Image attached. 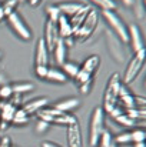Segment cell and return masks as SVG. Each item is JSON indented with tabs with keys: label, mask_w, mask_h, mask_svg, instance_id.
<instances>
[{
	"label": "cell",
	"mask_w": 146,
	"mask_h": 147,
	"mask_svg": "<svg viewBox=\"0 0 146 147\" xmlns=\"http://www.w3.org/2000/svg\"><path fill=\"white\" fill-rule=\"evenodd\" d=\"M120 86H122L120 76L117 73H112L107 83H106L105 93H103V107L102 109L105 110V113H110L117 106Z\"/></svg>",
	"instance_id": "cell-1"
},
{
	"label": "cell",
	"mask_w": 146,
	"mask_h": 147,
	"mask_svg": "<svg viewBox=\"0 0 146 147\" xmlns=\"http://www.w3.org/2000/svg\"><path fill=\"white\" fill-rule=\"evenodd\" d=\"M40 120H45L49 124H59V126H70L77 123V119L70 113H63L54 107H45L37 113Z\"/></svg>",
	"instance_id": "cell-2"
},
{
	"label": "cell",
	"mask_w": 146,
	"mask_h": 147,
	"mask_svg": "<svg viewBox=\"0 0 146 147\" xmlns=\"http://www.w3.org/2000/svg\"><path fill=\"white\" fill-rule=\"evenodd\" d=\"M145 61H146V47L135 51V54L130 59V61H129V64H128V67L125 70V74H123V82L126 84H130V83H133L136 80V77L139 76Z\"/></svg>",
	"instance_id": "cell-3"
},
{
	"label": "cell",
	"mask_w": 146,
	"mask_h": 147,
	"mask_svg": "<svg viewBox=\"0 0 146 147\" xmlns=\"http://www.w3.org/2000/svg\"><path fill=\"white\" fill-rule=\"evenodd\" d=\"M103 130H105V110L102 107H96L92 111V119H90V134H89L90 147H96L99 144V139Z\"/></svg>",
	"instance_id": "cell-4"
},
{
	"label": "cell",
	"mask_w": 146,
	"mask_h": 147,
	"mask_svg": "<svg viewBox=\"0 0 146 147\" xmlns=\"http://www.w3.org/2000/svg\"><path fill=\"white\" fill-rule=\"evenodd\" d=\"M97 23H99V13H97L95 9H90V11H89V14L86 16L83 24L75 32L73 37H75L76 40H79V42L88 40V39L93 34L95 29L97 27Z\"/></svg>",
	"instance_id": "cell-5"
},
{
	"label": "cell",
	"mask_w": 146,
	"mask_h": 147,
	"mask_svg": "<svg viewBox=\"0 0 146 147\" xmlns=\"http://www.w3.org/2000/svg\"><path fill=\"white\" fill-rule=\"evenodd\" d=\"M103 19L107 22V24L112 27V30L116 33V36L123 42L128 43L129 42V33H128V27L126 24L122 22V19L116 14V11H103Z\"/></svg>",
	"instance_id": "cell-6"
},
{
	"label": "cell",
	"mask_w": 146,
	"mask_h": 147,
	"mask_svg": "<svg viewBox=\"0 0 146 147\" xmlns=\"http://www.w3.org/2000/svg\"><path fill=\"white\" fill-rule=\"evenodd\" d=\"M7 23L12 27V30L23 40H30L32 39V32L27 27V24L23 22V19L20 17V14L17 11H13L12 14L7 16Z\"/></svg>",
	"instance_id": "cell-7"
},
{
	"label": "cell",
	"mask_w": 146,
	"mask_h": 147,
	"mask_svg": "<svg viewBox=\"0 0 146 147\" xmlns=\"http://www.w3.org/2000/svg\"><path fill=\"white\" fill-rule=\"evenodd\" d=\"M59 30H57V23L54 22H50V20H46L45 23V36H43V40L46 43V47H48L49 53L53 51L57 40H59Z\"/></svg>",
	"instance_id": "cell-8"
},
{
	"label": "cell",
	"mask_w": 146,
	"mask_h": 147,
	"mask_svg": "<svg viewBox=\"0 0 146 147\" xmlns=\"http://www.w3.org/2000/svg\"><path fill=\"white\" fill-rule=\"evenodd\" d=\"M67 147H83V137L79 123L67 126Z\"/></svg>",
	"instance_id": "cell-9"
},
{
	"label": "cell",
	"mask_w": 146,
	"mask_h": 147,
	"mask_svg": "<svg viewBox=\"0 0 146 147\" xmlns=\"http://www.w3.org/2000/svg\"><path fill=\"white\" fill-rule=\"evenodd\" d=\"M49 98L48 97H37L33 98V100H29L27 103H24L22 106V110L27 114V116H32V114H37L42 109H45L48 106Z\"/></svg>",
	"instance_id": "cell-10"
},
{
	"label": "cell",
	"mask_w": 146,
	"mask_h": 147,
	"mask_svg": "<svg viewBox=\"0 0 146 147\" xmlns=\"http://www.w3.org/2000/svg\"><path fill=\"white\" fill-rule=\"evenodd\" d=\"M49 64V50L43 39L37 42L36 54H35V67H48Z\"/></svg>",
	"instance_id": "cell-11"
},
{
	"label": "cell",
	"mask_w": 146,
	"mask_h": 147,
	"mask_svg": "<svg viewBox=\"0 0 146 147\" xmlns=\"http://www.w3.org/2000/svg\"><path fill=\"white\" fill-rule=\"evenodd\" d=\"M128 33H129V40L133 46V50L138 51V50L143 49L145 45H143V37H142V33H141V29L136 26V24H130L129 29H128Z\"/></svg>",
	"instance_id": "cell-12"
},
{
	"label": "cell",
	"mask_w": 146,
	"mask_h": 147,
	"mask_svg": "<svg viewBox=\"0 0 146 147\" xmlns=\"http://www.w3.org/2000/svg\"><path fill=\"white\" fill-rule=\"evenodd\" d=\"M90 6H88V4H83V7L79 10V11H76L73 16H70V19H69V22H70V26H72V29H73V32H76L82 24H83V22H85V19H86V16L89 14V11H90Z\"/></svg>",
	"instance_id": "cell-13"
},
{
	"label": "cell",
	"mask_w": 146,
	"mask_h": 147,
	"mask_svg": "<svg viewBox=\"0 0 146 147\" xmlns=\"http://www.w3.org/2000/svg\"><path fill=\"white\" fill-rule=\"evenodd\" d=\"M57 30H59V37L60 39H69V37H73V34H75V32L70 26L69 17H66L63 14L57 20Z\"/></svg>",
	"instance_id": "cell-14"
},
{
	"label": "cell",
	"mask_w": 146,
	"mask_h": 147,
	"mask_svg": "<svg viewBox=\"0 0 146 147\" xmlns=\"http://www.w3.org/2000/svg\"><path fill=\"white\" fill-rule=\"evenodd\" d=\"M117 101H120V103L123 104V107H126L128 110L136 109L135 96L129 92V89H128L125 84H122V86H120V90H119V100H117Z\"/></svg>",
	"instance_id": "cell-15"
},
{
	"label": "cell",
	"mask_w": 146,
	"mask_h": 147,
	"mask_svg": "<svg viewBox=\"0 0 146 147\" xmlns=\"http://www.w3.org/2000/svg\"><path fill=\"white\" fill-rule=\"evenodd\" d=\"M16 110H17L16 106H14L13 103H10V101H3V103H0V117H1V121L12 123Z\"/></svg>",
	"instance_id": "cell-16"
},
{
	"label": "cell",
	"mask_w": 146,
	"mask_h": 147,
	"mask_svg": "<svg viewBox=\"0 0 146 147\" xmlns=\"http://www.w3.org/2000/svg\"><path fill=\"white\" fill-rule=\"evenodd\" d=\"M57 7H59V10H60V13H62L63 16L70 17V16H73L76 11H79V10L83 7V4L79 3V1H63V3H59Z\"/></svg>",
	"instance_id": "cell-17"
},
{
	"label": "cell",
	"mask_w": 146,
	"mask_h": 147,
	"mask_svg": "<svg viewBox=\"0 0 146 147\" xmlns=\"http://www.w3.org/2000/svg\"><path fill=\"white\" fill-rule=\"evenodd\" d=\"M79 104H80L79 98L69 97V98H65V100H60L59 103H56L54 104V109H57V110H60L63 113H69V111L75 110L76 107H79Z\"/></svg>",
	"instance_id": "cell-18"
},
{
	"label": "cell",
	"mask_w": 146,
	"mask_h": 147,
	"mask_svg": "<svg viewBox=\"0 0 146 147\" xmlns=\"http://www.w3.org/2000/svg\"><path fill=\"white\" fill-rule=\"evenodd\" d=\"M66 49H67V46H66L65 40L63 39H59L57 43H56V46H54V49H53L56 61L59 63V66H62L66 61Z\"/></svg>",
	"instance_id": "cell-19"
},
{
	"label": "cell",
	"mask_w": 146,
	"mask_h": 147,
	"mask_svg": "<svg viewBox=\"0 0 146 147\" xmlns=\"http://www.w3.org/2000/svg\"><path fill=\"white\" fill-rule=\"evenodd\" d=\"M46 79L50 80V82H54V83H65L67 80V76L63 73V70H59V69H54V67H49Z\"/></svg>",
	"instance_id": "cell-20"
},
{
	"label": "cell",
	"mask_w": 146,
	"mask_h": 147,
	"mask_svg": "<svg viewBox=\"0 0 146 147\" xmlns=\"http://www.w3.org/2000/svg\"><path fill=\"white\" fill-rule=\"evenodd\" d=\"M99 64H100V57H99L97 54H92V56H89V57L85 60V63H83L82 69L93 74V71L99 67Z\"/></svg>",
	"instance_id": "cell-21"
},
{
	"label": "cell",
	"mask_w": 146,
	"mask_h": 147,
	"mask_svg": "<svg viewBox=\"0 0 146 147\" xmlns=\"http://www.w3.org/2000/svg\"><path fill=\"white\" fill-rule=\"evenodd\" d=\"M90 3L96 4L99 9H102L103 11H115L117 4L115 0H89Z\"/></svg>",
	"instance_id": "cell-22"
},
{
	"label": "cell",
	"mask_w": 146,
	"mask_h": 147,
	"mask_svg": "<svg viewBox=\"0 0 146 147\" xmlns=\"http://www.w3.org/2000/svg\"><path fill=\"white\" fill-rule=\"evenodd\" d=\"M33 87H35L33 83H29V82H24V83H14V84H12V92L16 93V94H23V93L32 92Z\"/></svg>",
	"instance_id": "cell-23"
},
{
	"label": "cell",
	"mask_w": 146,
	"mask_h": 147,
	"mask_svg": "<svg viewBox=\"0 0 146 147\" xmlns=\"http://www.w3.org/2000/svg\"><path fill=\"white\" fill-rule=\"evenodd\" d=\"M62 67H63V73L66 74V76H69V77H76V74H77V71L80 70V67L76 64V63H72V61H65L63 64H62Z\"/></svg>",
	"instance_id": "cell-24"
},
{
	"label": "cell",
	"mask_w": 146,
	"mask_h": 147,
	"mask_svg": "<svg viewBox=\"0 0 146 147\" xmlns=\"http://www.w3.org/2000/svg\"><path fill=\"white\" fill-rule=\"evenodd\" d=\"M46 14H48V20L54 22V23H57L59 17L62 16V13H60L57 4H50V6H48V7H46Z\"/></svg>",
	"instance_id": "cell-25"
},
{
	"label": "cell",
	"mask_w": 146,
	"mask_h": 147,
	"mask_svg": "<svg viewBox=\"0 0 146 147\" xmlns=\"http://www.w3.org/2000/svg\"><path fill=\"white\" fill-rule=\"evenodd\" d=\"M115 120H116L119 124L125 126V127H133V126L136 124V120L132 119V117H130L129 114H126V113H122L120 116L115 117Z\"/></svg>",
	"instance_id": "cell-26"
},
{
	"label": "cell",
	"mask_w": 146,
	"mask_h": 147,
	"mask_svg": "<svg viewBox=\"0 0 146 147\" xmlns=\"http://www.w3.org/2000/svg\"><path fill=\"white\" fill-rule=\"evenodd\" d=\"M29 121V116L22 110V109H17L16 113H14V117H13V124H17V126H22V124H26Z\"/></svg>",
	"instance_id": "cell-27"
},
{
	"label": "cell",
	"mask_w": 146,
	"mask_h": 147,
	"mask_svg": "<svg viewBox=\"0 0 146 147\" xmlns=\"http://www.w3.org/2000/svg\"><path fill=\"white\" fill-rule=\"evenodd\" d=\"M17 4H19V0H6V1L1 4V7H3V10H4L6 17H7L9 14H12L13 11H16Z\"/></svg>",
	"instance_id": "cell-28"
},
{
	"label": "cell",
	"mask_w": 146,
	"mask_h": 147,
	"mask_svg": "<svg viewBox=\"0 0 146 147\" xmlns=\"http://www.w3.org/2000/svg\"><path fill=\"white\" fill-rule=\"evenodd\" d=\"M116 144H129L132 143V133L130 131H125V133H120L115 137L113 140Z\"/></svg>",
	"instance_id": "cell-29"
},
{
	"label": "cell",
	"mask_w": 146,
	"mask_h": 147,
	"mask_svg": "<svg viewBox=\"0 0 146 147\" xmlns=\"http://www.w3.org/2000/svg\"><path fill=\"white\" fill-rule=\"evenodd\" d=\"M112 143H113V137H112V134L105 129V130L102 131V134H100L99 144H100V147H109Z\"/></svg>",
	"instance_id": "cell-30"
},
{
	"label": "cell",
	"mask_w": 146,
	"mask_h": 147,
	"mask_svg": "<svg viewBox=\"0 0 146 147\" xmlns=\"http://www.w3.org/2000/svg\"><path fill=\"white\" fill-rule=\"evenodd\" d=\"M75 79H76V82H77L79 84H83V83L92 80V73H89V71H86V70H83V69L80 67V70L77 71V74H76Z\"/></svg>",
	"instance_id": "cell-31"
},
{
	"label": "cell",
	"mask_w": 146,
	"mask_h": 147,
	"mask_svg": "<svg viewBox=\"0 0 146 147\" xmlns=\"http://www.w3.org/2000/svg\"><path fill=\"white\" fill-rule=\"evenodd\" d=\"M132 133V143H143L146 140V131L145 130H135V131H130Z\"/></svg>",
	"instance_id": "cell-32"
},
{
	"label": "cell",
	"mask_w": 146,
	"mask_h": 147,
	"mask_svg": "<svg viewBox=\"0 0 146 147\" xmlns=\"http://www.w3.org/2000/svg\"><path fill=\"white\" fill-rule=\"evenodd\" d=\"M12 96H13V92H12V86H10V84H3V86H0V97L10 98Z\"/></svg>",
	"instance_id": "cell-33"
},
{
	"label": "cell",
	"mask_w": 146,
	"mask_h": 147,
	"mask_svg": "<svg viewBox=\"0 0 146 147\" xmlns=\"http://www.w3.org/2000/svg\"><path fill=\"white\" fill-rule=\"evenodd\" d=\"M90 86H92V80H90V82H86V83H83V84H79V89H80V92H82L83 94H88V93L90 92Z\"/></svg>",
	"instance_id": "cell-34"
},
{
	"label": "cell",
	"mask_w": 146,
	"mask_h": 147,
	"mask_svg": "<svg viewBox=\"0 0 146 147\" xmlns=\"http://www.w3.org/2000/svg\"><path fill=\"white\" fill-rule=\"evenodd\" d=\"M48 127H49V123H46L45 120H39V123L36 124V130H37L39 133L45 131V130H46Z\"/></svg>",
	"instance_id": "cell-35"
},
{
	"label": "cell",
	"mask_w": 146,
	"mask_h": 147,
	"mask_svg": "<svg viewBox=\"0 0 146 147\" xmlns=\"http://www.w3.org/2000/svg\"><path fill=\"white\" fill-rule=\"evenodd\" d=\"M10 103H13L14 106H16V104H20V103H22V94H16V93H13V100H12Z\"/></svg>",
	"instance_id": "cell-36"
},
{
	"label": "cell",
	"mask_w": 146,
	"mask_h": 147,
	"mask_svg": "<svg viewBox=\"0 0 146 147\" xmlns=\"http://www.w3.org/2000/svg\"><path fill=\"white\" fill-rule=\"evenodd\" d=\"M0 147H12L10 139H9V137H3V139L0 140Z\"/></svg>",
	"instance_id": "cell-37"
},
{
	"label": "cell",
	"mask_w": 146,
	"mask_h": 147,
	"mask_svg": "<svg viewBox=\"0 0 146 147\" xmlns=\"http://www.w3.org/2000/svg\"><path fill=\"white\" fill-rule=\"evenodd\" d=\"M42 147H60L59 144L53 143V142H43L42 143Z\"/></svg>",
	"instance_id": "cell-38"
},
{
	"label": "cell",
	"mask_w": 146,
	"mask_h": 147,
	"mask_svg": "<svg viewBox=\"0 0 146 147\" xmlns=\"http://www.w3.org/2000/svg\"><path fill=\"white\" fill-rule=\"evenodd\" d=\"M136 110H138V109H136ZM138 113L141 114V117H142V119H145L146 120V109H143V110H138Z\"/></svg>",
	"instance_id": "cell-39"
},
{
	"label": "cell",
	"mask_w": 146,
	"mask_h": 147,
	"mask_svg": "<svg viewBox=\"0 0 146 147\" xmlns=\"http://www.w3.org/2000/svg\"><path fill=\"white\" fill-rule=\"evenodd\" d=\"M40 1H42V0H29V4L35 7V6H37V4H39Z\"/></svg>",
	"instance_id": "cell-40"
},
{
	"label": "cell",
	"mask_w": 146,
	"mask_h": 147,
	"mask_svg": "<svg viewBox=\"0 0 146 147\" xmlns=\"http://www.w3.org/2000/svg\"><path fill=\"white\" fill-rule=\"evenodd\" d=\"M4 17H6V14H4V10H3V7H1V4H0V22H1Z\"/></svg>",
	"instance_id": "cell-41"
},
{
	"label": "cell",
	"mask_w": 146,
	"mask_h": 147,
	"mask_svg": "<svg viewBox=\"0 0 146 147\" xmlns=\"http://www.w3.org/2000/svg\"><path fill=\"white\" fill-rule=\"evenodd\" d=\"M123 3H125L126 6H133V3H135V0H123Z\"/></svg>",
	"instance_id": "cell-42"
},
{
	"label": "cell",
	"mask_w": 146,
	"mask_h": 147,
	"mask_svg": "<svg viewBox=\"0 0 146 147\" xmlns=\"http://www.w3.org/2000/svg\"><path fill=\"white\" fill-rule=\"evenodd\" d=\"M135 147H146V143H135Z\"/></svg>",
	"instance_id": "cell-43"
},
{
	"label": "cell",
	"mask_w": 146,
	"mask_h": 147,
	"mask_svg": "<svg viewBox=\"0 0 146 147\" xmlns=\"http://www.w3.org/2000/svg\"><path fill=\"white\" fill-rule=\"evenodd\" d=\"M109 147H117V144H116V143L113 142V143H112V144H110V146H109Z\"/></svg>",
	"instance_id": "cell-44"
},
{
	"label": "cell",
	"mask_w": 146,
	"mask_h": 147,
	"mask_svg": "<svg viewBox=\"0 0 146 147\" xmlns=\"http://www.w3.org/2000/svg\"><path fill=\"white\" fill-rule=\"evenodd\" d=\"M143 3H145V6H146V0H143Z\"/></svg>",
	"instance_id": "cell-45"
},
{
	"label": "cell",
	"mask_w": 146,
	"mask_h": 147,
	"mask_svg": "<svg viewBox=\"0 0 146 147\" xmlns=\"http://www.w3.org/2000/svg\"><path fill=\"white\" fill-rule=\"evenodd\" d=\"M20 1H24V0H19V3H20Z\"/></svg>",
	"instance_id": "cell-46"
},
{
	"label": "cell",
	"mask_w": 146,
	"mask_h": 147,
	"mask_svg": "<svg viewBox=\"0 0 146 147\" xmlns=\"http://www.w3.org/2000/svg\"><path fill=\"white\" fill-rule=\"evenodd\" d=\"M0 57H1V51H0Z\"/></svg>",
	"instance_id": "cell-47"
},
{
	"label": "cell",
	"mask_w": 146,
	"mask_h": 147,
	"mask_svg": "<svg viewBox=\"0 0 146 147\" xmlns=\"http://www.w3.org/2000/svg\"><path fill=\"white\" fill-rule=\"evenodd\" d=\"M145 86H146V82H145Z\"/></svg>",
	"instance_id": "cell-48"
},
{
	"label": "cell",
	"mask_w": 146,
	"mask_h": 147,
	"mask_svg": "<svg viewBox=\"0 0 146 147\" xmlns=\"http://www.w3.org/2000/svg\"><path fill=\"white\" fill-rule=\"evenodd\" d=\"M145 143H146V140H145Z\"/></svg>",
	"instance_id": "cell-49"
},
{
	"label": "cell",
	"mask_w": 146,
	"mask_h": 147,
	"mask_svg": "<svg viewBox=\"0 0 146 147\" xmlns=\"http://www.w3.org/2000/svg\"><path fill=\"white\" fill-rule=\"evenodd\" d=\"M99 147H100V146H99Z\"/></svg>",
	"instance_id": "cell-50"
}]
</instances>
